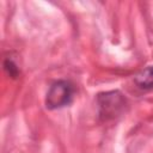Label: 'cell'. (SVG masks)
Here are the masks:
<instances>
[{
    "label": "cell",
    "instance_id": "cell-3",
    "mask_svg": "<svg viewBox=\"0 0 153 153\" xmlns=\"http://www.w3.org/2000/svg\"><path fill=\"white\" fill-rule=\"evenodd\" d=\"M136 86L142 91H152L153 90V66L146 67L134 78Z\"/></svg>",
    "mask_w": 153,
    "mask_h": 153
},
{
    "label": "cell",
    "instance_id": "cell-2",
    "mask_svg": "<svg viewBox=\"0 0 153 153\" xmlns=\"http://www.w3.org/2000/svg\"><path fill=\"white\" fill-rule=\"evenodd\" d=\"M99 117L102 120H111L117 117L126 108V98L120 91H109L99 93L97 97Z\"/></svg>",
    "mask_w": 153,
    "mask_h": 153
},
{
    "label": "cell",
    "instance_id": "cell-1",
    "mask_svg": "<svg viewBox=\"0 0 153 153\" xmlns=\"http://www.w3.org/2000/svg\"><path fill=\"white\" fill-rule=\"evenodd\" d=\"M74 93L73 85L67 80L54 81L45 96V106L49 110L65 108L72 103Z\"/></svg>",
    "mask_w": 153,
    "mask_h": 153
},
{
    "label": "cell",
    "instance_id": "cell-4",
    "mask_svg": "<svg viewBox=\"0 0 153 153\" xmlns=\"http://www.w3.org/2000/svg\"><path fill=\"white\" fill-rule=\"evenodd\" d=\"M4 69L7 72L8 75H11L12 78H17L18 76V73H19V69L17 67V65L10 60V59H6L5 62H4Z\"/></svg>",
    "mask_w": 153,
    "mask_h": 153
}]
</instances>
